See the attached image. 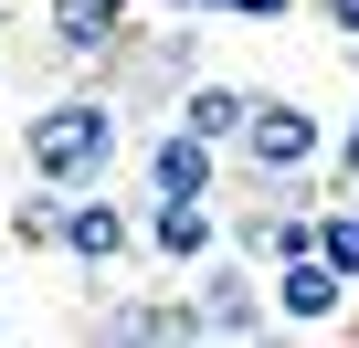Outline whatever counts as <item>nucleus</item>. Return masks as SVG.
<instances>
[{
  "instance_id": "nucleus-1",
  "label": "nucleus",
  "mask_w": 359,
  "mask_h": 348,
  "mask_svg": "<svg viewBox=\"0 0 359 348\" xmlns=\"http://www.w3.org/2000/svg\"><path fill=\"white\" fill-rule=\"evenodd\" d=\"M127 148H137L127 106H116L106 85H85V95H53V106L22 116V180L95 190V180H116V158H127Z\"/></svg>"
},
{
  "instance_id": "nucleus-2",
  "label": "nucleus",
  "mask_w": 359,
  "mask_h": 348,
  "mask_svg": "<svg viewBox=\"0 0 359 348\" xmlns=\"http://www.w3.org/2000/svg\"><path fill=\"white\" fill-rule=\"evenodd\" d=\"M191 74H201V32L169 11V32H137V22H127V43H116V53H106V64H95L85 85H106V95H116L127 116H148V106L169 116V95L191 85Z\"/></svg>"
},
{
  "instance_id": "nucleus-3",
  "label": "nucleus",
  "mask_w": 359,
  "mask_h": 348,
  "mask_svg": "<svg viewBox=\"0 0 359 348\" xmlns=\"http://www.w3.org/2000/svg\"><path fill=\"white\" fill-rule=\"evenodd\" d=\"M285 169H327V116L296 95H254V116L233 137V180H285Z\"/></svg>"
},
{
  "instance_id": "nucleus-4",
  "label": "nucleus",
  "mask_w": 359,
  "mask_h": 348,
  "mask_svg": "<svg viewBox=\"0 0 359 348\" xmlns=\"http://www.w3.org/2000/svg\"><path fill=\"white\" fill-rule=\"evenodd\" d=\"M127 158H137V190H169V201H222V190H233V148L191 137L180 116H158Z\"/></svg>"
},
{
  "instance_id": "nucleus-5",
  "label": "nucleus",
  "mask_w": 359,
  "mask_h": 348,
  "mask_svg": "<svg viewBox=\"0 0 359 348\" xmlns=\"http://www.w3.org/2000/svg\"><path fill=\"white\" fill-rule=\"evenodd\" d=\"M191 306H201V337H264V327H275L264 264H243L233 243H222L212 264H191Z\"/></svg>"
},
{
  "instance_id": "nucleus-6",
  "label": "nucleus",
  "mask_w": 359,
  "mask_h": 348,
  "mask_svg": "<svg viewBox=\"0 0 359 348\" xmlns=\"http://www.w3.org/2000/svg\"><path fill=\"white\" fill-rule=\"evenodd\" d=\"M264 295H275V327H348L359 316V285L306 243V253H285V264H264Z\"/></svg>"
},
{
  "instance_id": "nucleus-7",
  "label": "nucleus",
  "mask_w": 359,
  "mask_h": 348,
  "mask_svg": "<svg viewBox=\"0 0 359 348\" xmlns=\"http://www.w3.org/2000/svg\"><path fill=\"white\" fill-rule=\"evenodd\" d=\"M137 253L169 264V274H191L222 253V201H169V190H137Z\"/></svg>"
},
{
  "instance_id": "nucleus-8",
  "label": "nucleus",
  "mask_w": 359,
  "mask_h": 348,
  "mask_svg": "<svg viewBox=\"0 0 359 348\" xmlns=\"http://www.w3.org/2000/svg\"><path fill=\"white\" fill-rule=\"evenodd\" d=\"M127 22H137V0H43V53L64 74H95L127 43Z\"/></svg>"
},
{
  "instance_id": "nucleus-9",
  "label": "nucleus",
  "mask_w": 359,
  "mask_h": 348,
  "mask_svg": "<svg viewBox=\"0 0 359 348\" xmlns=\"http://www.w3.org/2000/svg\"><path fill=\"white\" fill-rule=\"evenodd\" d=\"M53 253L85 264V274L127 264V253H137V201H106V180H95V190H64V243H53Z\"/></svg>"
},
{
  "instance_id": "nucleus-10",
  "label": "nucleus",
  "mask_w": 359,
  "mask_h": 348,
  "mask_svg": "<svg viewBox=\"0 0 359 348\" xmlns=\"http://www.w3.org/2000/svg\"><path fill=\"white\" fill-rule=\"evenodd\" d=\"M85 327L116 337V348H180V337H201V306H191V285H169V295H106Z\"/></svg>"
},
{
  "instance_id": "nucleus-11",
  "label": "nucleus",
  "mask_w": 359,
  "mask_h": 348,
  "mask_svg": "<svg viewBox=\"0 0 359 348\" xmlns=\"http://www.w3.org/2000/svg\"><path fill=\"white\" fill-rule=\"evenodd\" d=\"M169 116L191 127V137H212V148H233L243 116H254V85H233V74H191V85L169 95Z\"/></svg>"
},
{
  "instance_id": "nucleus-12",
  "label": "nucleus",
  "mask_w": 359,
  "mask_h": 348,
  "mask_svg": "<svg viewBox=\"0 0 359 348\" xmlns=\"http://www.w3.org/2000/svg\"><path fill=\"white\" fill-rule=\"evenodd\" d=\"M11 243H22V253H53V243H64V190H53V180H32V190L11 201Z\"/></svg>"
},
{
  "instance_id": "nucleus-13",
  "label": "nucleus",
  "mask_w": 359,
  "mask_h": 348,
  "mask_svg": "<svg viewBox=\"0 0 359 348\" xmlns=\"http://www.w3.org/2000/svg\"><path fill=\"white\" fill-rule=\"evenodd\" d=\"M317 253L359 285V190H327V201H317Z\"/></svg>"
},
{
  "instance_id": "nucleus-14",
  "label": "nucleus",
  "mask_w": 359,
  "mask_h": 348,
  "mask_svg": "<svg viewBox=\"0 0 359 348\" xmlns=\"http://www.w3.org/2000/svg\"><path fill=\"white\" fill-rule=\"evenodd\" d=\"M296 11H306V0H212V22H264V32L296 22Z\"/></svg>"
},
{
  "instance_id": "nucleus-15",
  "label": "nucleus",
  "mask_w": 359,
  "mask_h": 348,
  "mask_svg": "<svg viewBox=\"0 0 359 348\" xmlns=\"http://www.w3.org/2000/svg\"><path fill=\"white\" fill-rule=\"evenodd\" d=\"M327 180H338V190L359 180V116H348V127H327Z\"/></svg>"
},
{
  "instance_id": "nucleus-16",
  "label": "nucleus",
  "mask_w": 359,
  "mask_h": 348,
  "mask_svg": "<svg viewBox=\"0 0 359 348\" xmlns=\"http://www.w3.org/2000/svg\"><path fill=\"white\" fill-rule=\"evenodd\" d=\"M317 22H327L338 43H359V0H317Z\"/></svg>"
},
{
  "instance_id": "nucleus-17",
  "label": "nucleus",
  "mask_w": 359,
  "mask_h": 348,
  "mask_svg": "<svg viewBox=\"0 0 359 348\" xmlns=\"http://www.w3.org/2000/svg\"><path fill=\"white\" fill-rule=\"evenodd\" d=\"M0 32H11V0H0Z\"/></svg>"
},
{
  "instance_id": "nucleus-18",
  "label": "nucleus",
  "mask_w": 359,
  "mask_h": 348,
  "mask_svg": "<svg viewBox=\"0 0 359 348\" xmlns=\"http://www.w3.org/2000/svg\"><path fill=\"white\" fill-rule=\"evenodd\" d=\"M0 337H11V316H0Z\"/></svg>"
},
{
  "instance_id": "nucleus-19",
  "label": "nucleus",
  "mask_w": 359,
  "mask_h": 348,
  "mask_svg": "<svg viewBox=\"0 0 359 348\" xmlns=\"http://www.w3.org/2000/svg\"><path fill=\"white\" fill-rule=\"evenodd\" d=\"M0 95H11V85H0Z\"/></svg>"
}]
</instances>
